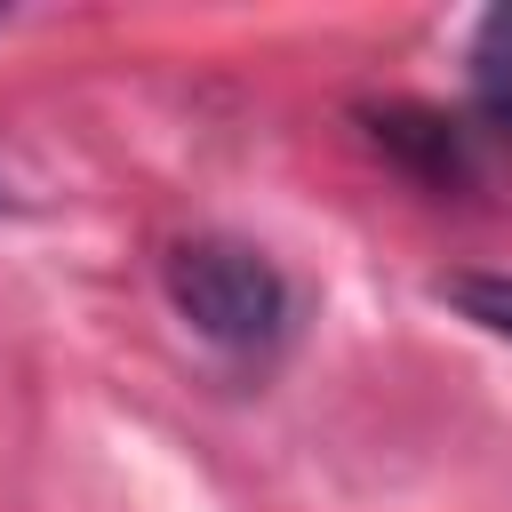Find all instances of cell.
<instances>
[{
	"mask_svg": "<svg viewBox=\"0 0 512 512\" xmlns=\"http://www.w3.org/2000/svg\"><path fill=\"white\" fill-rule=\"evenodd\" d=\"M168 304L224 352H264L288 328L280 264L248 240H224V232H192L168 248Z\"/></svg>",
	"mask_w": 512,
	"mask_h": 512,
	"instance_id": "obj_1",
	"label": "cell"
},
{
	"mask_svg": "<svg viewBox=\"0 0 512 512\" xmlns=\"http://www.w3.org/2000/svg\"><path fill=\"white\" fill-rule=\"evenodd\" d=\"M376 136L392 144V152H408L432 184H456L464 176V152H456V128L440 120V112H408V104H392V112H376Z\"/></svg>",
	"mask_w": 512,
	"mask_h": 512,
	"instance_id": "obj_2",
	"label": "cell"
},
{
	"mask_svg": "<svg viewBox=\"0 0 512 512\" xmlns=\"http://www.w3.org/2000/svg\"><path fill=\"white\" fill-rule=\"evenodd\" d=\"M440 296H448L464 320H480L488 336L512 344V280H504V272H456V280H440Z\"/></svg>",
	"mask_w": 512,
	"mask_h": 512,
	"instance_id": "obj_3",
	"label": "cell"
},
{
	"mask_svg": "<svg viewBox=\"0 0 512 512\" xmlns=\"http://www.w3.org/2000/svg\"><path fill=\"white\" fill-rule=\"evenodd\" d=\"M472 72L488 88H512V0H496L480 24H472Z\"/></svg>",
	"mask_w": 512,
	"mask_h": 512,
	"instance_id": "obj_4",
	"label": "cell"
},
{
	"mask_svg": "<svg viewBox=\"0 0 512 512\" xmlns=\"http://www.w3.org/2000/svg\"><path fill=\"white\" fill-rule=\"evenodd\" d=\"M488 120H496V128L512 136V88H488Z\"/></svg>",
	"mask_w": 512,
	"mask_h": 512,
	"instance_id": "obj_5",
	"label": "cell"
},
{
	"mask_svg": "<svg viewBox=\"0 0 512 512\" xmlns=\"http://www.w3.org/2000/svg\"><path fill=\"white\" fill-rule=\"evenodd\" d=\"M0 200H8V192H0Z\"/></svg>",
	"mask_w": 512,
	"mask_h": 512,
	"instance_id": "obj_6",
	"label": "cell"
}]
</instances>
